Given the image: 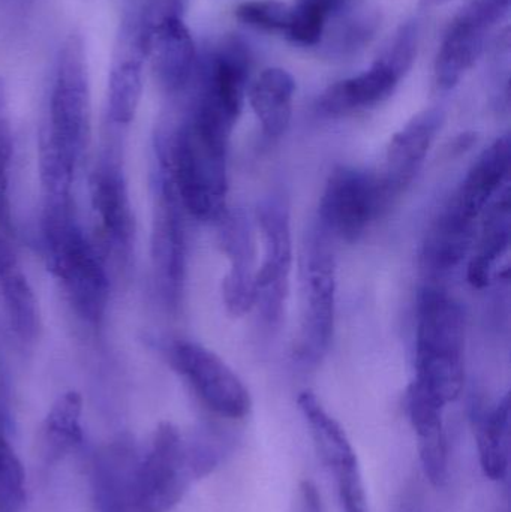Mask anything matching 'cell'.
Segmentation results:
<instances>
[{
	"instance_id": "6da1fadb",
	"label": "cell",
	"mask_w": 511,
	"mask_h": 512,
	"mask_svg": "<svg viewBox=\"0 0 511 512\" xmlns=\"http://www.w3.org/2000/svg\"><path fill=\"white\" fill-rule=\"evenodd\" d=\"M92 138V98L83 39L72 33L57 54L39 137V170L48 201H69Z\"/></svg>"
},
{
	"instance_id": "7a4b0ae2",
	"label": "cell",
	"mask_w": 511,
	"mask_h": 512,
	"mask_svg": "<svg viewBox=\"0 0 511 512\" xmlns=\"http://www.w3.org/2000/svg\"><path fill=\"white\" fill-rule=\"evenodd\" d=\"M236 120L198 93L191 114L171 134L167 174L183 210L198 221L227 213L228 144Z\"/></svg>"
},
{
	"instance_id": "3957f363",
	"label": "cell",
	"mask_w": 511,
	"mask_h": 512,
	"mask_svg": "<svg viewBox=\"0 0 511 512\" xmlns=\"http://www.w3.org/2000/svg\"><path fill=\"white\" fill-rule=\"evenodd\" d=\"M42 225L48 268L75 313L89 324H98L110 300V280L102 256L84 233L69 201H48Z\"/></svg>"
},
{
	"instance_id": "277c9868",
	"label": "cell",
	"mask_w": 511,
	"mask_h": 512,
	"mask_svg": "<svg viewBox=\"0 0 511 512\" xmlns=\"http://www.w3.org/2000/svg\"><path fill=\"white\" fill-rule=\"evenodd\" d=\"M465 316L458 301L426 286L417 304L416 382L444 406L464 388Z\"/></svg>"
},
{
	"instance_id": "5b68a950",
	"label": "cell",
	"mask_w": 511,
	"mask_h": 512,
	"mask_svg": "<svg viewBox=\"0 0 511 512\" xmlns=\"http://www.w3.org/2000/svg\"><path fill=\"white\" fill-rule=\"evenodd\" d=\"M336 262L329 233L312 231L303 255V306L296 355L317 364L326 355L335 330Z\"/></svg>"
},
{
	"instance_id": "8992f818",
	"label": "cell",
	"mask_w": 511,
	"mask_h": 512,
	"mask_svg": "<svg viewBox=\"0 0 511 512\" xmlns=\"http://www.w3.org/2000/svg\"><path fill=\"white\" fill-rule=\"evenodd\" d=\"M195 475L188 442L173 424L156 429L135 471L138 512H168L188 490Z\"/></svg>"
},
{
	"instance_id": "52a82bcc",
	"label": "cell",
	"mask_w": 511,
	"mask_h": 512,
	"mask_svg": "<svg viewBox=\"0 0 511 512\" xmlns=\"http://www.w3.org/2000/svg\"><path fill=\"white\" fill-rule=\"evenodd\" d=\"M263 240V261L257 270L255 306L266 324L276 325L284 316L293 267L290 209L278 195L266 198L257 209Z\"/></svg>"
},
{
	"instance_id": "ba28073f",
	"label": "cell",
	"mask_w": 511,
	"mask_h": 512,
	"mask_svg": "<svg viewBox=\"0 0 511 512\" xmlns=\"http://www.w3.org/2000/svg\"><path fill=\"white\" fill-rule=\"evenodd\" d=\"M387 206L377 174L339 167L321 197L320 227L345 242H357Z\"/></svg>"
},
{
	"instance_id": "9c48e42d",
	"label": "cell",
	"mask_w": 511,
	"mask_h": 512,
	"mask_svg": "<svg viewBox=\"0 0 511 512\" xmlns=\"http://www.w3.org/2000/svg\"><path fill=\"white\" fill-rule=\"evenodd\" d=\"M509 12L510 0H473L453 18L435 62L440 89L458 86L482 56L492 30Z\"/></svg>"
},
{
	"instance_id": "30bf717a",
	"label": "cell",
	"mask_w": 511,
	"mask_h": 512,
	"mask_svg": "<svg viewBox=\"0 0 511 512\" xmlns=\"http://www.w3.org/2000/svg\"><path fill=\"white\" fill-rule=\"evenodd\" d=\"M171 364L215 414L240 420L251 411L248 388L228 364L206 346L189 340L174 343Z\"/></svg>"
},
{
	"instance_id": "8fae6325",
	"label": "cell",
	"mask_w": 511,
	"mask_h": 512,
	"mask_svg": "<svg viewBox=\"0 0 511 512\" xmlns=\"http://www.w3.org/2000/svg\"><path fill=\"white\" fill-rule=\"evenodd\" d=\"M182 204L168 180L159 185L152 228V261L156 283L168 306L176 307L186 274V230Z\"/></svg>"
},
{
	"instance_id": "7c38bea8",
	"label": "cell",
	"mask_w": 511,
	"mask_h": 512,
	"mask_svg": "<svg viewBox=\"0 0 511 512\" xmlns=\"http://www.w3.org/2000/svg\"><path fill=\"white\" fill-rule=\"evenodd\" d=\"M89 194L102 242L119 258H128L135 239L134 210L125 174L113 156H105L93 168Z\"/></svg>"
},
{
	"instance_id": "4fadbf2b",
	"label": "cell",
	"mask_w": 511,
	"mask_h": 512,
	"mask_svg": "<svg viewBox=\"0 0 511 512\" xmlns=\"http://www.w3.org/2000/svg\"><path fill=\"white\" fill-rule=\"evenodd\" d=\"M219 237L230 270L222 283V295L228 312L243 316L255 306L257 282V245L252 222L243 210H227L219 219Z\"/></svg>"
},
{
	"instance_id": "5bb4252c",
	"label": "cell",
	"mask_w": 511,
	"mask_h": 512,
	"mask_svg": "<svg viewBox=\"0 0 511 512\" xmlns=\"http://www.w3.org/2000/svg\"><path fill=\"white\" fill-rule=\"evenodd\" d=\"M146 48L131 9L120 23L116 51L108 75L107 114L116 126H128L135 119L143 95Z\"/></svg>"
},
{
	"instance_id": "9a60e30c",
	"label": "cell",
	"mask_w": 511,
	"mask_h": 512,
	"mask_svg": "<svg viewBox=\"0 0 511 512\" xmlns=\"http://www.w3.org/2000/svg\"><path fill=\"white\" fill-rule=\"evenodd\" d=\"M444 120L446 114L441 108H429L414 116L392 138L383 170L378 174L387 203H392L416 179Z\"/></svg>"
},
{
	"instance_id": "2e32d148",
	"label": "cell",
	"mask_w": 511,
	"mask_h": 512,
	"mask_svg": "<svg viewBox=\"0 0 511 512\" xmlns=\"http://www.w3.org/2000/svg\"><path fill=\"white\" fill-rule=\"evenodd\" d=\"M144 44L159 86L168 93L185 90L197 68V51L183 15L162 18L147 32Z\"/></svg>"
},
{
	"instance_id": "e0dca14e",
	"label": "cell",
	"mask_w": 511,
	"mask_h": 512,
	"mask_svg": "<svg viewBox=\"0 0 511 512\" xmlns=\"http://www.w3.org/2000/svg\"><path fill=\"white\" fill-rule=\"evenodd\" d=\"M140 451L119 439L102 448L93 465V493L99 512H138L135 471Z\"/></svg>"
},
{
	"instance_id": "ac0fdd59",
	"label": "cell",
	"mask_w": 511,
	"mask_h": 512,
	"mask_svg": "<svg viewBox=\"0 0 511 512\" xmlns=\"http://www.w3.org/2000/svg\"><path fill=\"white\" fill-rule=\"evenodd\" d=\"M407 74L383 53L368 71L330 86L321 96L318 107L329 116L375 107L393 95Z\"/></svg>"
},
{
	"instance_id": "d6986e66",
	"label": "cell",
	"mask_w": 511,
	"mask_h": 512,
	"mask_svg": "<svg viewBox=\"0 0 511 512\" xmlns=\"http://www.w3.org/2000/svg\"><path fill=\"white\" fill-rule=\"evenodd\" d=\"M443 403L413 382L408 388L407 409L419 439L420 462L432 486L443 487L449 477V453L444 432Z\"/></svg>"
},
{
	"instance_id": "ffe728a7",
	"label": "cell",
	"mask_w": 511,
	"mask_h": 512,
	"mask_svg": "<svg viewBox=\"0 0 511 512\" xmlns=\"http://www.w3.org/2000/svg\"><path fill=\"white\" fill-rule=\"evenodd\" d=\"M510 164V135H504L494 141L474 162L455 197L450 201V206L455 207L470 221L477 222L483 212L488 210L492 198L506 183Z\"/></svg>"
},
{
	"instance_id": "44dd1931",
	"label": "cell",
	"mask_w": 511,
	"mask_h": 512,
	"mask_svg": "<svg viewBox=\"0 0 511 512\" xmlns=\"http://www.w3.org/2000/svg\"><path fill=\"white\" fill-rule=\"evenodd\" d=\"M477 222L447 206L426 234L422 249V267L429 276L450 273L461 265L476 240Z\"/></svg>"
},
{
	"instance_id": "7402d4cb",
	"label": "cell",
	"mask_w": 511,
	"mask_h": 512,
	"mask_svg": "<svg viewBox=\"0 0 511 512\" xmlns=\"http://www.w3.org/2000/svg\"><path fill=\"white\" fill-rule=\"evenodd\" d=\"M0 295L12 330L24 342L35 339L41 325L35 291L8 240L0 233Z\"/></svg>"
},
{
	"instance_id": "603a6c76",
	"label": "cell",
	"mask_w": 511,
	"mask_h": 512,
	"mask_svg": "<svg viewBox=\"0 0 511 512\" xmlns=\"http://www.w3.org/2000/svg\"><path fill=\"white\" fill-rule=\"evenodd\" d=\"M294 92V78L282 68L266 69L255 81L249 101L267 137L278 138L287 131L293 116Z\"/></svg>"
},
{
	"instance_id": "cb8c5ba5",
	"label": "cell",
	"mask_w": 511,
	"mask_h": 512,
	"mask_svg": "<svg viewBox=\"0 0 511 512\" xmlns=\"http://www.w3.org/2000/svg\"><path fill=\"white\" fill-rule=\"evenodd\" d=\"M477 445L483 474L492 481L506 480L510 468V397L477 421Z\"/></svg>"
},
{
	"instance_id": "d4e9b609",
	"label": "cell",
	"mask_w": 511,
	"mask_h": 512,
	"mask_svg": "<svg viewBox=\"0 0 511 512\" xmlns=\"http://www.w3.org/2000/svg\"><path fill=\"white\" fill-rule=\"evenodd\" d=\"M509 242L510 200L509 194H506L489 209L479 249L468 265V280L474 288L488 285L492 268L509 248Z\"/></svg>"
},
{
	"instance_id": "484cf974",
	"label": "cell",
	"mask_w": 511,
	"mask_h": 512,
	"mask_svg": "<svg viewBox=\"0 0 511 512\" xmlns=\"http://www.w3.org/2000/svg\"><path fill=\"white\" fill-rule=\"evenodd\" d=\"M81 414H83V400L75 391L63 394L54 402L44 423L48 456L59 457L60 454L83 441Z\"/></svg>"
},
{
	"instance_id": "4316f807",
	"label": "cell",
	"mask_w": 511,
	"mask_h": 512,
	"mask_svg": "<svg viewBox=\"0 0 511 512\" xmlns=\"http://www.w3.org/2000/svg\"><path fill=\"white\" fill-rule=\"evenodd\" d=\"M321 459L335 474L339 498L345 512H368L359 460L351 442L327 451Z\"/></svg>"
},
{
	"instance_id": "83f0119b",
	"label": "cell",
	"mask_w": 511,
	"mask_h": 512,
	"mask_svg": "<svg viewBox=\"0 0 511 512\" xmlns=\"http://www.w3.org/2000/svg\"><path fill=\"white\" fill-rule=\"evenodd\" d=\"M342 2L344 0H297L290 8L284 35L303 47L320 44L327 23Z\"/></svg>"
},
{
	"instance_id": "f1b7e54d",
	"label": "cell",
	"mask_w": 511,
	"mask_h": 512,
	"mask_svg": "<svg viewBox=\"0 0 511 512\" xmlns=\"http://www.w3.org/2000/svg\"><path fill=\"white\" fill-rule=\"evenodd\" d=\"M12 162H14V131L9 116L8 93L0 78V228L11 231L12 210L9 198Z\"/></svg>"
},
{
	"instance_id": "f546056e",
	"label": "cell",
	"mask_w": 511,
	"mask_h": 512,
	"mask_svg": "<svg viewBox=\"0 0 511 512\" xmlns=\"http://www.w3.org/2000/svg\"><path fill=\"white\" fill-rule=\"evenodd\" d=\"M23 466L9 444L0 420V512H20L24 504Z\"/></svg>"
},
{
	"instance_id": "4dcf8cb0",
	"label": "cell",
	"mask_w": 511,
	"mask_h": 512,
	"mask_svg": "<svg viewBox=\"0 0 511 512\" xmlns=\"http://www.w3.org/2000/svg\"><path fill=\"white\" fill-rule=\"evenodd\" d=\"M290 8L278 0H252L242 3L236 9V17L242 23L264 30V32L282 33L287 29Z\"/></svg>"
},
{
	"instance_id": "1f68e13d",
	"label": "cell",
	"mask_w": 511,
	"mask_h": 512,
	"mask_svg": "<svg viewBox=\"0 0 511 512\" xmlns=\"http://www.w3.org/2000/svg\"><path fill=\"white\" fill-rule=\"evenodd\" d=\"M377 26V18L372 15L348 18L339 26L336 35L330 41V54L338 57L353 56L371 42Z\"/></svg>"
},
{
	"instance_id": "d6a6232c",
	"label": "cell",
	"mask_w": 511,
	"mask_h": 512,
	"mask_svg": "<svg viewBox=\"0 0 511 512\" xmlns=\"http://www.w3.org/2000/svg\"><path fill=\"white\" fill-rule=\"evenodd\" d=\"M291 512H323L320 493L312 481L306 480L300 483Z\"/></svg>"
},
{
	"instance_id": "836d02e7",
	"label": "cell",
	"mask_w": 511,
	"mask_h": 512,
	"mask_svg": "<svg viewBox=\"0 0 511 512\" xmlns=\"http://www.w3.org/2000/svg\"><path fill=\"white\" fill-rule=\"evenodd\" d=\"M435 2H440V0H435Z\"/></svg>"
},
{
	"instance_id": "e575fe53",
	"label": "cell",
	"mask_w": 511,
	"mask_h": 512,
	"mask_svg": "<svg viewBox=\"0 0 511 512\" xmlns=\"http://www.w3.org/2000/svg\"><path fill=\"white\" fill-rule=\"evenodd\" d=\"M21 2H24V0H21Z\"/></svg>"
}]
</instances>
